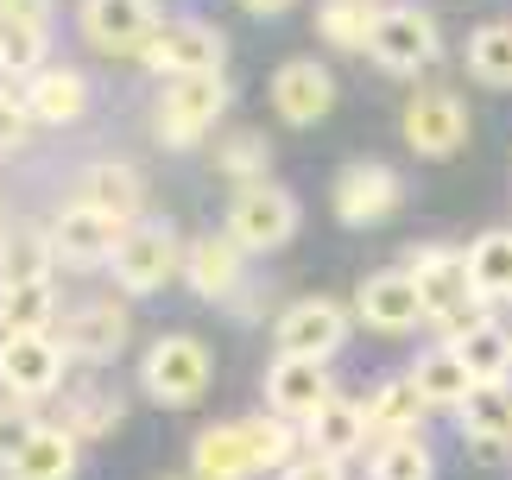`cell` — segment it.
Listing matches in <instances>:
<instances>
[{
  "mask_svg": "<svg viewBox=\"0 0 512 480\" xmlns=\"http://www.w3.org/2000/svg\"><path fill=\"white\" fill-rule=\"evenodd\" d=\"M127 335H133L127 304L121 297H95V304L64 316V335H57V342H64L70 360H83V367H108V360L127 348Z\"/></svg>",
  "mask_w": 512,
  "mask_h": 480,
  "instance_id": "cell-16",
  "label": "cell"
},
{
  "mask_svg": "<svg viewBox=\"0 0 512 480\" xmlns=\"http://www.w3.org/2000/svg\"><path fill=\"white\" fill-rule=\"evenodd\" d=\"M272 342L279 354H304V360H336L348 342V310L336 297H298V304L279 310L272 323Z\"/></svg>",
  "mask_w": 512,
  "mask_h": 480,
  "instance_id": "cell-11",
  "label": "cell"
},
{
  "mask_svg": "<svg viewBox=\"0 0 512 480\" xmlns=\"http://www.w3.org/2000/svg\"><path fill=\"white\" fill-rule=\"evenodd\" d=\"M418 272V297H424V323L456 335L468 329L475 316H487V297L475 291V272H468V253L462 247H418L405 259Z\"/></svg>",
  "mask_w": 512,
  "mask_h": 480,
  "instance_id": "cell-1",
  "label": "cell"
},
{
  "mask_svg": "<svg viewBox=\"0 0 512 480\" xmlns=\"http://www.w3.org/2000/svg\"><path fill=\"white\" fill-rule=\"evenodd\" d=\"M367 57H373L386 76H424V70L443 57V26H437V13H430V7H411V0L386 7L380 26H373Z\"/></svg>",
  "mask_w": 512,
  "mask_h": 480,
  "instance_id": "cell-6",
  "label": "cell"
},
{
  "mask_svg": "<svg viewBox=\"0 0 512 480\" xmlns=\"http://www.w3.org/2000/svg\"><path fill=\"white\" fill-rule=\"evenodd\" d=\"M241 7H247V13H260V19H279V13L298 7V0H241Z\"/></svg>",
  "mask_w": 512,
  "mask_h": 480,
  "instance_id": "cell-42",
  "label": "cell"
},
{
  "mask_svg": "<svg viewBox=\"0 0 512 480\" xmlns=\"http://www.w3.org/2000/svg\"><path fill=\"white\" fill-rule=\"evenodd\" d=\"M184 247L190 240H177L171 222H133L121 234V247H114V285H121L127 297H152L165 291L171 278H184Z\"/></svg>",
  "mask_w": 512,
  "mask_h": 480,
  "instance_id": "cell-3",
  "label": "cell"
},
{
  "mask_svg": "<svg viewBox=\"0 0 512 480\" xmlns=\"http://www.w3.org/2000/svg\"><path fill=\"white\" fill-rule=\"evenodd\" d=\"M45 45H51V32H45V26L0 13V70H13V76L45 70Z\"/></svg>",
  "mask_w": 512,
  "mask_h": 480,
  "instance_id": "cell-36",
  "label": "cell"
},
{
  "mask_svg": "<svg viewBox=\"0 0 512 480\" xmlns=\"http://www.w3.org/2000/svg\"><path fill=\"white\" fill-rule=\"evenodd\" d=\"M32 133V114H26V95H0V152H19Z\"/></svg>",
  "mask_w": 512,
  "mask_h": 480,
  "instance_id": "cell-39",
  "label": "cell"
},
{
  "mask_svg": "<svg viewBox=\"0 0 512 480\" xmlns=\"http://www.w3.org/2000/svg\"><path fill=\"white\" fill-rule=\"evenodd\" d=\"M51 266H57L51 228H26V222H13L7 240H0V285H32V278H51Z\"/></svg>",
  "mask_w": 512,
  "mask_h": 480,
  "instance_id": "cell-29",
  "label": "cell"
},
{
  "mask_svg": "<svg viewBox=\"0 0 512 480\" xmlns=\"http://www.w3.org/2000/svg\"><path fill=\"white\" fill-rule=\"evenodd\" d=\"M209 379H215V360L196 335H159L140 360V386H146L152 405H165V411L196 405V398L209 392Z\"/></svg>",
  "mask_w": 512,
  "mask_h": 480,
  "instance_id": "cell-4",
  "label": "cell"
},
{
  "mask_svg": "<svg viewBox=\"0 0 512 480\" xmlns=\"http://www.w3.org/2000/svg\"><path fill=\"white\" fill-rule=\"evenodd\" d=\"M64 367H70V354H64V342H57L51 329L0 335V392L7 398H26V405L51 398L57 386H64Z\"/></svg>",
  "mask_w": 512,
  "mask_h": 480,
  "instance_id": "cell-7",
  "label": "cell"
},
{
  "mask_svg": "<svg viewBox=\"0 0 512 480\" xmlns=\"http://www.w3.org/2000/svg\"><path fill=\"white\" fill-rule=\"evenodd\" d=\"M456 417H462L468 449H475L481 462H500L512 449V379H481Z\"/></svg>",
  "mask_w": 512,
  "mask_h": 480,
  "instance_id": "cell-19",
  "label": "cell"
},
{
  "mask_svg": "<svg viewBox=\"0 0 512 480\" xmlns=\"http://www.w3.org/2000/svg\"><path fill=\"white\" fill-rule=\"evenodd\" d=\"M373 443L367 436V405H354V398H329V405L304 424V449H317V455H336V462H348V455H361Z\"/></svg>",
  "mask_w": 512,
  "mask_h": 480,
  "instance_id": "cell-22",
  "label": "cell"
},
{
  "mask_svg": "<svg viewBox=\"0 0 512 480\" xmlns=\"http://www.w3.org/2000/svg\"><path fill=\"white\" fill-rule=\"evenodd\" d=\"M76 436L70 424H38V436L19 449V462L7 468L13 480H76Z\"/></svg>",
  "mask_w": 512,
  "mask_h": 480,
  "instance_id": "cell-26",
  "label": "cell"
},
{
  "mask_svg": "<svg viewBox=\"0 0 512 480\" xmlns=\"http://www.w3.org/2000/svg\"><path fill=\"white\" fill-rule=\"evenodd\" d=\"M329 398H336V379H329V360H304V354H279L266 367V411L291 417V424H310Z\"/></svg>",
  "mask_w": 512,
  "mask_h": 480,
  "instance_id": "cell-14",
  "label": "cell"
},
{
  "mask_svg": "<svg viewBox=\"0 0 512 480\" xmlns=\"http://www.w3.org/2000/svg\"><path fill=\"white\" fill-rule=\"evenodd\" d=\"M468 272H475V291L487 304H512V228H487L468 247Z\"/></svg>",
  "mask_w": 512,
  "mask_h": 480,
  "instance_id": "cell-30",
  "label": "cell"
},
{
  "mask_svg": "<svg viewBox=\"0 0 512 480\" xmlns=\"http://www.w3.org/2000/svg\"><path fill=\"white\" fill-rule=\"evenodd\" d=\"M279 480H348V462H336V455H317V449H304L298 462H291Z\"/></svg>",
  "mask_w": 512,
  "mask_h": 480,
  "instance_id": "cell-40",
  "label": "cell"
},
{
  "mask_svg": "<svg viewBox=\"0 0 512 480\" xmlns=\"http://www.w3.org/2000/svg\"><path fill=\"white\" fill-rule=\"evenodd\" d=\"M386 7H373V0H323L317 7V32L329 38L336 51H367L373 45V26H380Z\"/></svg>",
  "mask_w": 512,
  "mask_h": 480,
  "instance_id": "cell-31",
  "label": "cell"
},
{
  "mask_svg": "<svg viewBox=\"0 0 512 480\" xmlns=\"http://www.w3.org/2000/svg\"><path fill=\"white\" fill-rule=\"evenodd\" d=\"M140 64L159 76V83H171V76H209V70L228 64V38L215 26H203V19H165V26L146 38Z\"/></svg>",
  "mask_w": 512,
  "mask_h": 480,
  "instance_id": "cell-8",
  "label": "cell"
},
{
  "mask_svg": "<svg viewBox=\"0 0 512 480\" xmlns=\"http://www.w3.org/2000/svg\"><path fill=\"white\" fill-rule=\"evenodd\" d=\"M7 480H13V474H7Z\"/></svg>",
  "mask_w": 512,
  "mask_h": 480,
  "instance_id": "cell-46",
  "label": "cell"
},
{
  "mask_svg": "<svg viewBox=\"0 0 512 480\" xmlns=\"http://www.w3.org/2000/svg\"><path fill=\"white\" fill-rule=\"evenodd\" d=\"M424 392H418V379L399 373V379H386V386H373L367 398V436L373 443H386V436H418L424 424Z\"/></svg>",
  "mask_w": 512,
  "mask_h": 480,
  "instance_id": "cell-25",
  "label": "cell"
},
{
  "mask_svg": "<svg viewBox=\"0 0 512 480\" xmlns=\"http://www.w3.org/2000/svg\"><path fill=\"white\" fill-rule=\"evenodd\" d=\"M38 424H45V417H32L26 398H0V468L19 462V449L38 436Z\"/></svg>",
  "mask_w": 512,
  "mask_h": 480,
  "instance_id": "cell-38",
  "label": "cell"
},
{
  "mask_svg": "<svg viewBox=\"0 0 512 480\" xmlns=\"http://www.w3.org/2000/svg\"><path fill=\"white\" fill-rule=\"evenodd\" d=\"M121 234H127V222H114L108 209L83 203V196L51 215V247H57V259H70V266H108L114 247H121Z\"/></svg>",
  "mask_w": 512,
  "mask_h": 480,
  "instance_id": "cell-15",
  "label": "cell"
},
{
  "mask_svg": "<svg viewBox=\"0 0 512 480\" xmlns=\"http://www.w3.org/2000/svg\"><path fill=\"white\" fill-rule=\"evenodd\" d=\"M57 424H70L76 436H114L127 424V405H121V392H108V386H76L64 398V417Z\"/></svg>",
  "mask_w": 512,
  "mask_h": 480,
  "instance_id": "cell-34",
  "label": "cell"
},
{
  "mask_svg": "<svg viewBox=\"0 0 512 480\" xmlns=\"http://www.w3.org/2000/svg\"><path fill=\"white\" fill-rule=\"evenodd\" d=\"M405 146L418 158H456L468 146V108L449 89H418L405 102Z\"/></svg>",
  "mask_w": 512,
  "mask_h": 480,
  "instance_id": "cell-12",
  "label": "cell"
},
{
  "mask_svg": "<svg viewBox=\"0 0 512 480\" xmlns=\"http://www.w3.org/2000/svg\"><path fill=\"white\" fill-rule=\"evenodd\" d=\"M367 480H437V455L424 436H386L367 455Z\"/></svg>",
  "mask_w": 512,
  "mask_h": 480,
  "instance_id": "cell-32",
  "label": "cell"
},
{
  "mask_svg": "<svg viewBox=\"0 0 512 480\" xmlns=\"http://www.w3.org/2000/svg\"><path fill=\"white\" fill-rule=\"evenodd\" d=\"M468 76L487 89H512V26L494 19V26H481L468 38Z\"/></svg>",
  "mask_w": 512,
  "mask_h": 480,
  "instance_id": "cell-35",
  "label": "cell"
},
{
  "mask_svg": "<svg viewBox=\"0 0 512 480\" xmlns=\"http://www.w3.org/2000/svg\"><path fill=\"white\" fill-rule=\"evenodd\" d=\"M228 114V76H171L159 89V108H152V127H159L165 146H196V139L215 133V120Z\"/></svg>",
  "mask_w": 512,
  "mask_h": 480,
  "instance_id": "cell-5",
  "label": "cell"
},
{
  "mask_svg": "<svg viewBox=\"0 0 512 480\" xmlns=\"http://www.w3.org/2000/svg\"><path fill=\"white\" fill-rule=\"evenodd\" d=\"M266 165H272V146H266V133H253V127L228 133L222 146H215V171L234 177V184H260Z\"/></svg>",
  "mask_w": 512,
  "mask_h": 480,
  "instance_id": "cell-37",
  "label": "cell"
},
{
  "mask_svg": "<svg viewBox=\"0 0 512 480\" xmlns=\"http://www.w3.org/2000/svg\"><path fill=\"white\" fill-rule=\"evenodd\" d=\"M0 13H13V19H32V26H45V19H51V0H7Z\"/></svg>",
  "mask_w": 512,
  "mask_h": 480,
  "instance_id": "cell-41",
  "label": "cell"
},
{
  "mask_svg": "<svg viewBox=\"0 0 512 480\" xmlns=\"http://www.w3.org/2000/svg\"><path fill=\"white\" fill-rule=\"evenodd\" d=\"M0 7H7V0H0Z\"/></svg>",
  "mask_w": 512,
  "mask_h": 480,
  "instance_id": "cell-45",
  "label": "cell"
},
{
  "mask_svg": "<svg viewBox=\"0 0 512 480\" xmlns=\"http://www.w3.org/2000/svg\"><path fill=\"white\" fill-rule=\"evenodd\" d=\"M159 480H196V474H159Z\"/></svg>",
  "mask_w": 512,
  "mask_h": 480,
  "instance_id": "cell-43",
  "label": "cell"
},
{
  "mask_svg": "<svg viewBox=\"0 0 512 480\" xmlns=\"http://www.w3.org/2000/svg\"><path fill=\"white\" fill-rule=\"evenodd\" d=\"M354 316L380 335H405L424 329V297H418V272L392 266V272H367L361 291H354Z\"/></svg>",
  "mask_w": 512,
  "mask_h": 480,
  "instance_id": "cell-13",
  "label": "cell"
},
{
  "mask_svg": "<svg viewBox=\"0 0 512 480\" xmlns=\"http://www.w3.org/2000/svg\"><path fill=\"white\" fill-rule=\"evenodd\" d=\"M411 379H418V392H424V405H430V411H462V405H468V392L481 386V379L468 373V360L456 354V342H443V348L418 354Z\"/></svg>",
  "mask_w": 512,
  "mask_h": 480,
  "instance_id": "cell-24",
  "label": "cell"
},
{
  "mask_svg": "<svg viewBox=\"0 0 512 480\" xmlns=\"http://www.w3.org/2000/svg\"><path fill=\"white\" fill-rule=\"evenodd\" d=\"M241 430H247V449H253V468L260 474H285L304 455V424H291V417H279V411L241 417Z\"/></svg>",
  "mask_w": 512,
  "mask_h": 480,
  "instance_id": "cell-27",
  "label": "cell"
},
{
  "mask_svg": "<svg viewBox=\"0 0 512 480\" xmlns=\"http://www.w3.org/2000/svg\"><path fill=\"white\" fill-rule=\"evenodd\" d=\"M336 108V76H329L317 57H291L272 76V114L291 120V127H317V120Z\"/></svg>",
  "mask_w": 512,
  "mask_h": 480,
  "instance_id": "cell-18",
  "label": "cell"
},
{
  "mask_svg": "<svg viewBox=\"0 0 512 480\" xmlns=\"http://www.w3.org/2000/svg\"><path fill=\"white\" fill-rule=\"evenodd\" d=\"M83 203H95V209H108L114 222H140L146 215V177L127 165V158H102V165H89V177H83Z\"/></svg>",
  "mask_w": 512,
  "mask_h": 480,
  "instance_id": "cell-23",
  "label": "cell"
},
{
  "mask_svg": "<svg viewBox=\"0 0 512 480\" xmlns=\"http://www.w3.org/2000/svg\"><path fill=\"white\" fill-rule=\"evenodd\" d=\"M76 26L102 57H140L146 38L165 26L159 19V0H83L76 7Z\"/></svg>",
  "mask_w": 512,
  "mask_h": 480,
  "instance_id": "cell-9",
  "label": "cell"
},
{
  "mask_svg": "<svg viewBox=\"0 0 512 480\" xmlns=\"http://www.w3.org/2000/svg\"><path fill=\"white\" fill-rule=\"evenodd\" d=\"M222 234L241 253H279L285 240L298 234V196H291L285 184H272V177L241 184L228 196V209H222Z\"/></svg>",
  "mask_w": 512,
  "mask_h": 480,
  "instance_id": "cell-2",
  "label": "cell"
},
{
  "mask_svg": "<svg viewBox=\"0 0 512 480\" xmlns=\"http://www.w3.org/2000/svg\"><path fill=\"white\" fill-rule=\"evenodd\" d=\"M190 474H196V480H260V468H253V449H247V430H241V424H209V430H196V443H190Z\"/></svg>",
  "mask_w": 512,
  "mask_h": 480,
  "instance_id": "cell-21",
  "label": "cell"
},
{
  "mask_svg": "<svg viewBox=\"0 0 512 480\" xmlns=\"http://www.w3.org/2000/svg\"><path fill=\"white\" fill-rule=\"evenodd\" d=\"M329 203H336V222H348V228H380L386 215H399L405 184H399L392 165H380V158H354V165L336 177Z\"/></svg>",
  "mask_w": 512,
  "mask_h": 480,
  "instance_id": "cell-10",
  "label": "cell"
},
{
  "mask_svg": "<svg viewBox=\"0 0 512 480\" xmlns=\"http://www.w3.org/2000/svg\"><path fill=\"white\" fill-rule=\"evenodd\" d=\"M449 342H456V354L468 360V373H475V379H512V329L506 323L475 316V323L456 329Z\"/></svg>",
  "mask_w": 512,
  "mask_h": 480,
  "instance_id": "cell-28",
  "label": "cell"
},
{
  "mask_svg": "<svg viewBox=\"0 0 512 480\" xmlns=\"http://www.w3.org/2000/svg\"><path fill=\"white\" fill-rule=\"evenodd\" d=\"M57 323V285L32 278V285H0V335L13 329H51Z\"/></svg>",
  "mask_w": 512,
  "mask_h": 480,
  "instance_id": "cell-33",
  "label": "cell"
},
{
  "mask_svg": "<svg viewBox=\"0 0 512 480\" xmlns=\"http://www.w3.org/2000/svg\"><path fill=\"white\" fill-rule=\"evenodd\" d=\"M184 285L203 297V304H228L247 285V253L234 247L228 234H196L184 247Z\"/></svg>",
  "mask_w": 512,
  "mask_h": 480,
  "instance_id": "cell-17",
  "label": "cell"
},
{
  "mask_svg": "<svg viewBox=\"0 0 512 480\" xmlns=\"http://www.w3.org/2000/svg\"><path fill=\"white\" fill-rule=\"evenodd\" d=\"M0 240H7V222H0Z\"/></svg>",
  "mask_w": 512,
  "mask_h": 480,
  "instance_id": "cell-44",
  "label": "cell"
},
{
  "mask_svg": "<svg viewBox=\"0 0 512 480\" xmlns=\"http://www.w3.org/2000/svg\"><path fill=\"white\" fill-rule=\"evenodd\" d=\"M26 114L32 127H76L89 114V76L70 64H45L26 76Z\"/></svg>",
  "mask_w": 512,
  "mask_h": 480,
  "instance_id": "cell-20",
  "label": "cell"
}]
</instances>
